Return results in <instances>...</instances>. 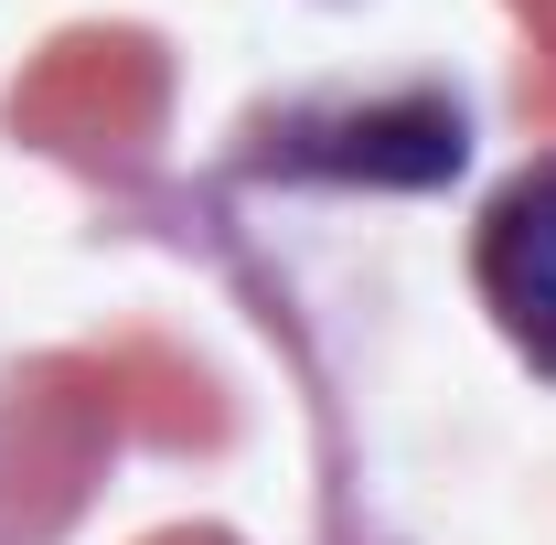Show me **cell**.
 <instances>
[{
	"label": "cell",
	"mask_w": 556,
	"mask_h": 545,
	"mask_svg": "<svg viewBox=\"0 0 556 545\" xmlns=\"http://www.w3.org/2000/svg\"><path fill=\"white\" fill-rule=\"evenodd\" d=\"M482 300L503 310V332L535 353V375H556V150L492 204V225H482Z\"/></svg>",
	"instance_id": "obj_2"
},
{
	"label": "cell",
	"mask_w": 556,
	"mask_h": 545,
	"mask_svg": "<svg viewBox=\"0 0 556 545\" xmlns=\"http://www.w3.org/2000/svg\"><path fill=\"white\" fill-rule=\"evenodd\" d=\"M268 172H364V182H450L460 172V107L396 97L364 118H289L268 129Z\"/></svg>",
	"instance_id": "obj_1"
}]
</instances>
